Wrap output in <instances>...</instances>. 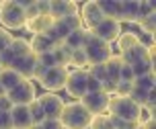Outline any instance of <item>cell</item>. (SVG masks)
<instances>
[{"label": "cell", "mask_w": 156, "mask_h": 129, "mask_svg": "<svg viewBox=\"0 0 156 129\" xmlns=\"http://www.w3.org/2000/svg\"><path fill=\"white\" fill-rule=\"evenodd\" d=\"M84 53H86V61H88V66H99V64H107L111 60V55H113V47L109 43H105L101 39H97L90 33L88 39H86L84 43Z\"/></svg>", "instance_id": "obj_4"}, {"label": "cell", "mask_w": 156, "mask_h": 129, "mask_svg": "<svg viewBox=\"0 0 156 129\" xmlns=\"http://www.w3.org/2000/svg\"><path fill=\"white\" fill-rule=\"evenodd\" d=\"M41 129H64L60 119H45V121L41 123Z\"/></svg>", "instance_id": "obj_40"}, {"label": "cell", "mask_w": 156, "mask_h": 129, "mask_svg": "<svg viewBox=\"0 0 156 129\" xmlns=\"http://www.w3.org/2000/svg\"><path fill=\"white\" fill-rule=\"evenodd\" d=\"M29 53H31L29 39H25V37H12L10 45L6 47V51L0 53V66H2V68H10L16 60L27 58Z\"/></svg>", "instance_id": "obj_5"}, {"label": "cell", "mask_w": 156, "mask_h": 129, "mask_svg": "<svg viewBox=\"0 0 156 129\" xmlns=\"http://www.w3.org/2000/svg\"><path fill=\"white\" fill-rule=\"evenodd\" d=\"M136 25H140V29L146 33V35H154V31H156V12H152V15L148 16H144V19H140Z\"/></svg>", "instance_id": "obj_29"}, {"label": "cell", "mask_w": 156, "mask_h": 129, "mask_svg": "<svg viewBox=\"0 0 156 129\" xmlns=\"http://www.w3.org/2000/svg\"><path fill=\"white\" fill-rule=\"evenodd\" d=\"M55 61L51 53H43V55H37V66H35V74H33V80H39V78L45 74L49 68H54Z\"/></svg>", "instance_id": "obj_24"}, {"label": "cell", "mask_w": 156, "mask_h": 129, "mask_svg": "<svg viewBox=\"0 0 156 129\" xmlns=\"http://www.w3.org/2000/svg\"><path fill=\"white\" fill-rule=\"evenodd\" d=\"M70 66H74V70H86L88 61H86V53H84V49H72Z\"/></svg>", "instance_id": "obj_28"}, {"label": "cell", "mask_w": 156, "mask_h": 129, "mask_svg": "<svg viewBox=\"0 0 156 129\" xmlns=\"http://www.w3.org/2000/svg\"><path fill=\"white\" fill-rule=\"evenodd\" d=\"M27 109H29V115H31V123H33V125H41V123L45 121L43 111H41V106H39L37 99L33 100V103H29V105H27Z\"/></svg>", "instance_id": "obj_30"}, {"label": "cell", "mask_w": 156, "mask_h": 129, "mask_svg": "<svg viewBox=\"0 0 156 129\" xmlns=\"http://www.w3.org/2000/svg\"><path fill=\"white\" fill-rule=\"evenodd\" d=\"M6 99L10 100L12 106H27L29 103L37 99V90H35V84L31 80H23L21 84H16L15 88H10L6 92Z\"/></svg>", "instance_id": "obj_6"}, {"label": "cell", "mask_w": 156, "mask_h": 129, "mask_svg": "<svg viewBox=\"0 0 156 129\" xmlns=\"http://www.w3.org/2000/svg\"><path fill=\"white\" fill-rule=\"evenodd\" d=\"M154 82H156V78H154V72H152V74H146V76L136 78V80H133V86L144 88V90H154Z\"/></svg>", "instance_id": "obj_33"}, {"label": "cell", "mask_w": 156, "mask_h": 129, "mask_svg": "<svg viewBox=\"0 0 156 129\" xmlns=\"http://www.w3.org/2000/svg\"><path fill=\"white\" fill-rule=\"evenodd\" d=\"M97 6L103 12L105 19H115L119 23V8H121V0H97Z\"/></svg>", "instance_id": "obj_20"}, {"label": "cell", "mask_w": 156, "mask_h": 129, "mask_svg": "<svg viewBox=\"0 0 156 129\" xmlns=\"http://www.w3.org/2000/svg\"><path fill=\"white\" fill-rule=\"evenodd\" d=\"M37 103H39V106H41L45 119H60L62 109H64L62 96H58L54 92H43L41 96H37Z\"/></svg>", "instance_id": "obj_11"}, {"label": "cell", "mask_w": 156, "mask_h": 129, "mask_svg": "<svg viewBox=\"0 0 156 129\" xmlns=\"http://www.w3.org/2000/svg\"><path fill=\"white\" fill-rule=\"evenodd\" d=\"M119 82H133L132 66H127V64H123V66H121V72H119Z\"/></svg>", "instance_id": "obj_38"}, {"label": "cell", "mask_w": 156, "mask_h": 129, "mask_svg": "<svg viewBox=\"0 0 156 129\" xmlns=\"http://www.w3.org/2000/svg\"><path fill=\"white\" fill-rule=\"evenodd\" d=\"M88 129H113V123H111V117L107 113L105 115H94Z\"/></svg>", "instance_id": "obj_32"}, {"label": "cell", "mask_w": 156, "mask_h": 129, "mask_svg": "<svg viewBox=\"0 0 156 129\" xmlns=\"http://www.w3.org/2000/svg\"><path fill=\"white\" fill-rule=\"evenodd\" d=\"M132 88H133V82H117L113 94H115V96H129Z\"/></svg>", "instance_id": "obj_35"}, {"label": "cell", "mask_w": 156, "mask_h": 129, "mask_svg": "<svg viewBox=\"0 0 156 129\" xmlns=\"http://www.w3.org/2000/svg\"><path fill=\"white\" fill-rule=\"evenodd\" d=\"M68 72H70V70L64 68V66H54V68L47 70V72L39 78L37 82L41 84L47 92H54V94H55L58 90H62V88H64L66 78H68Z\"/></svg>", "instance_id": "obj_7"}, {"label": "cell", "mask_w": 156, "mask_h": 129, "mask_svg": "<svg viewBox=\"0 0 156 129\" xmlns=\"http://www.w3.org/2000/svg\"><path fill=\"white\" fill-rule=\"evenodd\" d=\"M62 23L68 27V31H78V29H84L82 27V19H80V15H70V16H66V19H62Z\"/></svg>", "instance_id": "obj_34"}, {"label": "cell", "mask_w": 156, "mask_h": 129, "mask_svg": "<svg viewBox=\"0 0 156 129\" xmlns=\"http://www.w3.org/2000/svg\"><path fill=\"white\" fill-rule=\"evenodd\" d=\"M2 70H4V68H2V66H0V74H2Z\"/></svg>", "instance_id": "obj_45"}, {"label": "cell", "mask_w": 156, "mask_h": 129, "mask_svg": "<svg viewBox=\"0 0 156 129\" xmlns=\"http://www.w3.org/2000/svg\"><path fill=\"white\" fill-rule=\"evenodd\" d=\"M109 99H111V96L105 90H101V92H86L78 103H80V105H82L86 111L94 117V115H105V113H107Z\"/></svg>", "instance_id": "obj_10"}, {"label": "cell", "mask_w": 156, "mask_h": 129, "mask_svg": "<svg viewBox=\"0 0 156 129\" xmlns=\"http://www.w3.org/2000/svg\"><path fill=\"white\" fill-rule=\"evenodd\" d=\"M88 76H93L94 80H99L103 84V90H105V84H107V70H105V64H99V66H88Z\"/></svg>", "instance_id": "obj_31"}, {"label": "cell", "mask_w": 156, "mask_h": 129, "mask_svg": "<svg viewBox=\"0 0 156 129\" xmlns=\"http://www.w3.org/2000/svg\"><path fill=\"white\" fill-rule=\"evenodd\" d=\"M51 55H54L55 66H64V68H68V66H70V58H72V49H70L68 45L60 43V45L54 47Z\"/></svg>", "instance_id": "obj_23"}, {"label": "cell", "mask_w": 156, "mask_h": 129, "mask_svg": "<svg viewBox=\"0 0 156 129\" xmlns=\"http://www.w3.org/2000/svg\"><path fill=\"white\" fill-rule=\"evenodd\" d=\"M132 72H133V80L140 76H146V74H152L154 72V64L150 60H140L136 61V64H132Z\"/></svg>", "instance_id": "obj_27"}, {"label": "cell", "mask_w": 156, "mask_h": 129, "mask_svg": "<svg viewBox=\"0 0 156 129\" xmlns=\"http://www.w3.org/2000/svg\"><path fill=\"white\" fill-rule=\"evenodd\" d=\"M117 43V49H119V53L127 51V49H132V47H136L138 43H142V39L138 33H132V31H127V33H121L119 35V39L115 41Z\"/></svg>", "instance_id": "obj_22"}, {"label": "cell", "mask_w": 156, "mask_h": 129, "mask_svg": "<svg viewBox=\"0 0 156 129\" xmlns=\"http://www.w3.org/2000/svg\"><path fill=\"white\" fill-rule=\"evenodd\" d=\"M35 6H37L39 15L49 16V0H35Z\"/></svg>", "instance_id": "obj_39"}, {"label": "cell", "mask_w": 156, "mask_h": 129, "mask_svg": "<svg viewBox=\"0 0 156 129\" xmlns=\"http://www.w3.org/2000/svg\"><path fill=\"white\" fill-rule=\"evenodd\" d=\"M10 41H12V33L0 27V53L6 51V47L10 45Z\"/></svg>", "instance_id": "obj_36"}, {"label": "cell", "mask_w": 156, "mask_h": 129, "mask_svg": "<svg viewBox=\"0 0 156 129\" xmlns=\"http://www.w3.org/2000/svg\"><path fill=\"white\" fill-rule=\"evenodd\" d=\"M0 23H2V29L6 31H19L25 29V10L21 8V4L16 0H4L0 2Z\"/></svg>", "instance_id": "obj_3"}, {"label": "cell", "mask_w": 156, "mask_h": 129, "mask_svg": "<svg viewBox=\"0 0 156 129\" xmlns=\"http://www.w3.org/2000/svg\"><path fill=\"white\" fill-rule=\"evenodd\" d=\"M0 129H12L10 113H0Z\"/></svg>", "instance_id": "obj_41"}, {"label": "cell", "mask_w": 156, "mask_h": 129, "mask_svg": "<svg viewBox=\"0 0 156 129\" xmlns=\"http://www.w3.org/2000/svg\"><path fill=\"white\" fill-rule=\"evenodd\" d=\"M78 15H80V19H82V27L84 29H93V27H97V25L101 23L103 19V12L99 10V6H97V0H90V2H84L82 6L78 8Z\"/></svg>", "instance_id": "obj_12"}, {"label": "cell", "mask_w": 156, "mask_h": 129, "mask_svg": "<svg viewBox=\"0 0 156 129\" xmlns=\"http://www.w3.org/2000/svg\"><path fill=\"white\" fill-rule=\"evenodd\" d=\"M51 25H54V19H51V16L39 15V16H35V19H31V21H27V23H25V29L29 31V33H33V35H45Z\"/></svg>", "instance_id": "obj_19"}, {"label": "cell", "mask_w": 156, "mask_h": 129, "mask_svg": "<svg viewBox=\"0 0 156 129\" xmlns=\"http://www.w3.org/2000/svg\"><path fill=\"white\" fill-rule=\"evenodd\" d=\"M86 70H70L68 72V78H66V84H64V90L70 94L72 99L80 100L86 94Z\"/></svg>", "instance_id": "obj_9"}, {"label": "cell", "mask_w": 156, "mask_h": 129, "mask_svg": "<svg viewBox=\"0 0 156 129\" xmlns=\"http://www.w3.org/2000/svg\"><path fill=\"white\" fill-rule=\"evenodd\" d=\"M119 58H121V61L127 64V66H132V64H136V61H140V60H148V45L142 41V43H138L136 47L119 53Z\"/></svg>", "instance_id": "obj_18"}, {"label": "cell", "mask_w": 156, "mask_h": 129, "mask_svg": "<svg viewBox=\"0 0 156 129\" xmlns=\"http://www.w3.org/2000/svg\"><path fill=\"white\" fill-rule=\"evenodd\" d=\"M78 4L72 0H49V16L54 21H62L70 15H78Z\"/></svg>", "instance_id": "obj_13"}, {"label": "cell", "mask_w": 156, "mask_h": 129, "mask_svg": "<svg viewBox=\"0 0 156 129\" xmlns=\"http://www.w3.org/2000/svg\"><path fill=\"white\" fill-rule=\"evenodd\" d=\"M12 109V105H10V100L6 99V96H0V113H8Z\"/></svg>", "instance_id": "obj_42"}, {"label": "cell", "mask_w": 156, "mask_h": 129, "mask_svg": "<svg viewBox=\"0 0 156 129\" xmlns=\"http://www.w3.org/2000/svg\"><path fill=\"white\" fill-rule=\"evenodd\" d=\"M29 47H31V53L35 55H43V53H51L54 51L55 43L47 35H33L29 39Z\"/></svg>", "instance_id": "obj_17"}, {"label": "cell", "mask_w": 156, "mask_h": 129, "mask_svg": "<svg viewBox=\"0 0 156 129\" xmlns=\"http://www.w3.org/2000/svg\"><path fill=\"white\" fill-rule=\"evenodd\" d=\"M152 12H154V4L152 2H140V6H138V21L152 15Z\"/></svg>", "instance_id": "obj_37"}, {"label": "cell", "mask_w": 156, "mask_h": 129, "mask_svg": "<svg viewBox=\"0 0 156 129\" xmlns=\"http://www.w3.org/2000/svg\"><path fill=\"white\" fill-rule=\"evenodd\" d=\"M90 121H93V115L78 100L64 103L62 115H60V123H62L64 129H88Z\"/></svg>", "instance_id": "obj_2"}, {"label": "cell", "mask_w": 156, "mask_h": 129, "mask_svg": "<svg viewBox=\"0 0 156 129\" xmlns=\"http://www.w3.org/2000/svg\"><path fill=\"white\" fill-rule=\"evenodd\" d=\"M90 33H93L97 39H101V41H105V43L113 45L123 31H121V23H117L115 19H103L97 27L90 29Z\"/></svg>", "instance_id": "obj_8"}, {"label": "cell", "mask_w": 156, "mask_h": 129, "mask_svg": "<svg viewBox=\"0 0 156 129\" xmlns=\"http://www.w3.org/2000/svg\"><path fill=\"white\" fill-rule=\"evenodd\" d=\"M152 96H154V90H144V88H138V86H133L132 92H129V99L140 106H144Z\"/></svg>", "instance_id": "obj_26"}, {"label": "cell", "mask_w": 156, "mask_h": 129, "mask_svg": "<svg viewBox=\"0 0 156 129\" xmlns=\"http://www.w3.org/2000/svg\"><path fill=\"white\" fill-rule=\"evenodd\" d=\"M29 129H41V125H31Z\"/></svg>", "instance_id": "obj_44"}, {"label": "cell", "mask_w": 156, "mask_h": 129, "mask_svg": "<svg viewBox=\"0 0 156 129\" xmlns=\"http://www.w3.org/2000/svg\"><path fill=\"white\" fill-rule=\"evenodd\" d=\"M8 113H10L12 129H29L33 125L31 115H29V109H27V106H12Z\"/></svg>", "instance_id": "obj_15"}, {"label": "cell", "mask_w": 156, "mask_h": 129, "mask_svg": "<svg viewBox=\"0 0 156 129\" xmlns=\"http://www.w3.org/2000/svg\"><path fill=\"white\" fill-rule=\"evenodd\" d=\"M0 96H6V90L2 88V84H0Z\"/></svg>", "instance_id": "obj_43"}, {"label": "cell", "mask_w": 156, "mask_h": 129, "mask_svg": "<svg viewBox=\"0 0 156 129\" xmlns=\"http://www.w3.org/2000/svg\"><path fill=\"white\" fill-rule=\"evenodd\" d=\"M138 6L140 0H121L119 23H138Z\"/></svg>", "instance_id": "obj_16"}, {"label": "cell", "mask_w": 156, "mask_h": 129, "mask_svg": "<svg viewBox=\"0 0 156 129\" xmlns=\"http://www.w3.org/2000/svg\"><path fill=\"white\" fill-rule=\"evenodd\" d=\"M35 66H37V55L35 53H29L27 58H21V60H16L10 70H15L19 76L23 78V80H33V74H35Z\"/></svg>", "instance_id": "obj_14"}, {"label": "cell", "mask_w": 156, "mask_h": 129, "mask_svg": "<svg viewBox=\"0 0 156 129\" xmlns=\"http://www.w3.org/2000/svg\"><path fill=\"white\" fill-rule=\"evenodd\" d=\"M23 82V78L16 74L15 70H10V68H4L2 70V74H0V84H2V88L4 90H10V88H15L16 84H21Z\"/></svg>", "instance_id": "obj_25"}, {"label": "cell", "mask_w": 156, "mask_h": 129, "mask_svg": "<svg viewBox=\"0 0 156 129\" xmlns=\"http://www.w3.org/2000/svg\"><path fill=\"white\" fill-rule=\"evenodd\" d=\"M107 115L115 117L123 123H140L142 119V106L136 105L129 96H111L109 106H107Z\"/></svg>", "instance_id": "obj_1"}, {"label": "cell", "mask_w": 156, "mask_h": 129, "mask_svg": "<svg viewBox=\"0 0 156 129\" xmlns=\"http://www.w3.org/2000/svg\"><path fill=\"white\" fill-rule=\"evenodd\" d=\"M88 35H90V31H88V29L72 31L70 35L66 37L64 45H68L70 49H82V47H84V43H86V39H88Z\"/></svg>", "instance_id": "obj_21"}]
</instances>
